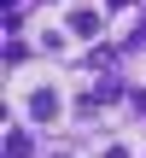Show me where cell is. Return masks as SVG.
I'll use <instances>...</instances> for the list:
<instances>
[{"instance_id":"1","label":"cell","mask_w":146,"mask_h":158,"mask_svg":"<svg viewBox=\"0 0 146 158\" xmlns=\"http://www.w3.org/2000/svg\"><path fill=\"white\" fill-rule=\"evenodd\" d=\"M23 117H29L35 129H53V123H64L59 82H29V88H23Z\"/></svg>"},{"instance_id":"2","label":"cell","mask_w":146,"mask_h":158,"mask_svg":"<svg viewBox=\"0 0 146 158\" xmlns=\"http://www.w3.org/2000/svg\"><path fill=\"white\" fill-rule=\"evenodd\" d=\"M64 35H99V12H94L88 0H76V6L64 12Z\"/></svg>"},{"instance_id":"4","label":"cell","mask_w":146,"mask_h":158,"mask_svg":"<svg viewBox=\"0 0 146 158\" xmlns=\"http://www.w3.org/2000/svg\"><path fill=\"white\" fill-rule=\"evenodd\" d=\"M6 158H29V135H23V129H12V141H6Z\"/></svg>"},{"instance_id":"5","label":"cell","mask_w":146,"mask_h":158,"mask_svg":"<svg viewBox=\"0 0 146 158\" xmlns=\"http://www.w3.org/2000/svg\"><path fill=\"white\" fill-rule=\"evenodd\" d=\"M105 6H111V12H135V0H105Z\"/></svg>"},{"instance_id":"3","label":"cell","mask_w":146,"mask_h":158,"mask_svg":"<svg viewBox=\"0 0 146 158\" xmlns=\"http://www.w3.org/2000/svg\"><path fill=\"white\" fill-rule=\"evenodd\" d=\"M99 158H140V147H135V141H105Z\"/></svg>"},{"instance_id":"6","label":"cell","mask_w":146,"mask_h":158,"mask_svg":"<svg viewBox=\"0 0 146 158\" xmlns=\"http://www.w3.org/2000/svg\"><path fill=\"white\" fill-rule=\"evenodd\" d=\"M53 158H76V152H53Z\"/></svg>"}]
</instances>
